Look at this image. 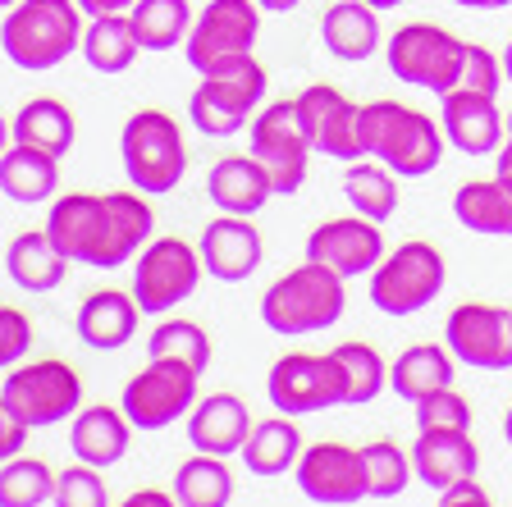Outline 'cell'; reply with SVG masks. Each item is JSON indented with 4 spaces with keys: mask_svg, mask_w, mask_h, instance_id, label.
Here are the masks:
<instances>
[{
    "mask_svg": "<svg viewBox=\"0 0 512 507\" xmlns=\"http://www.w3.org/2000/svg\"><path fill=\"white\" fill-rule=\"evenodd\" d=\"M156 211L147 192H64L51 201L46 233L69 265L119 270L151 243Z\"/></svg>",
    "mask_w": 512,
    "mask_h": 507,
    "instance_id": "obj_1",
    "label": "cell"
},
{
    "mask_svg": "<svg viewBox=\"0 0 512 507\" xmlns=\"http://www.w3.org/2000/svg\"><path fill=\"white\" fill-rule=\"evenodd\" d=\"M362 156L380 160L398 179H426L444 160V128L403 101H371L362 106Z\"/></svg>",
    "mask_w": 512,
    "mask_h": 507,
    "instance_id": "obj_2",
    "label": "cell"
},
{
    "mask_svg": "<svg viewBox=\"0 0 512 507\" xmlns=\"http://www.w3.org/2000/svg\"><path fill=\"white\" fill-rule=\"evenodd\" d=\"M83 19L78 0H19L0 23V51L28 74H46L83 46Z\"/></svg>",
    "mask_w": 512,
    "mask_h": 507,
    "instance_id": "obj_3",
    "label": "cell"
},
{
    "mask_svg": "<svg viewBox=\"0 0 512 507\" xmlns=\"http://www.w3.org/2000/svg\"><path fill=\"white\" fill-rule=\"evenodd\" d=\"M266 87L270 74L252 51L229 55V60L211 64L202 74V83H197V92L188 101V119L206 138H234V133H243L252 124L256 106L266 101Z\"/></svg>",
    "mask_w": 512,
    "mask_h": 507,
    "instance_id": "obj_4",
    "label": "cell"
},
{
    "mask_svg": "<svg viewBox=\"0 0 512 507\" xmlns=\"http://www.w3.org/2000/svg\"><path fill=\"white\" fill-rule=\"evenodd\" d=\"M343 307H348V293H343V279L325 265L307 261L298 270L279 275L275 284L261 297V320H266L270 334L284 338H302V334H320V329L339 325Z\"/></svg>",
    "mask_w": 512,
    "mask_h": 507,
    "instance_id": "obj_5",
    "label": "cell"
},
{
    "mask_svg": "<svg viewBox=\"0 0 512 507\" xmlns=\"http://www.w3.org/2000/svg\"><path fill=\"white\" fill-rule=\"evenodd\" d=\"M119 156H124L128 183L147 197L174 192L188 174V147H183V128L165 110H138L119 133Z\"/></svg>",
    "mask_w": 512,
    "mask_h": 507,
    "instance_id": "obj_6",
    "label": "cell"
},
{
    "mask_svg": "<svg viewBox=\"0 0 512 507\" xmlns=\"http://www.w3.org/2000/svg\"><path fill=\"white\" fill-rule=\"evenodd\" d=\"M384 60L398 83L426 87V92L444 96L458 87L462 60H467V42L453 37L439 23H403V28L384 42Z\"/></svg>",
    "mask_w": 512,
    "mask_h": 507,
    "instance_id": "obj_7",
    "label": "cell"
},
{
    "mask_svg": "<svg viewBox=\"0 0 512 507\" xmlns=\"http://www.w3.org/2000/svg\"><path fill=\"white\" fill-rule=\"evenodd\" d=\"M444 284H448V265L439 256V247L412 238V243L394 247L371 270V302L384 316H416L444 293Z\"/></svg>",
    "mask_w": 512,
    "mask_h": 507,
    "instance_id": "obj_8",
    "label": "cell"
},
{
    "mask_svg": "<svg viewBox=\"0 0 512 507\" xmlns=\"http://www.w3.org/2000/svg\"><path fill=\"white\" fill-rule=\"evenodd\" d=\"M0 398H5V407H10L28 430H46V425H60L78 412V402H83V375L60 357L28 361V366H14L10 375H5Z\"/></svg>",
    "mask_w": 512,
    "mask_h": 507,
    "instance_id": "obj_9",
    "label": "cell"
},
{
    "mask_svg": "<svg viewBox=\"0 0 512 507\" xmlns=\"http://www.w3.org/2000/svg\"><path fill=\"white\" fill-rule=\"evenodd\" d=\"M247 133H252V156H256V165L270 174L275 197L302 192L316 151H311V142H307L298 101H270V106H261L256 119L247 124Z\"/></svg>",
    "mask_w": 512,
    "mask_h": 507,
    "instance_id": "obj_10",
    "label": "cell"
},
{
    "mask_svg": "<svg viewBox=\"0 0 512 507\" xmlns=\"http://www.w3.org/2000/svg\"><path fill=\"white\" fill-rule=\"evenodd\" d=\"M206 265L202 252L183 238H151L138 256H133V302L142 316H165L179 302H188L202 284Z\"/></svg>",
    "mask_w": 512,
    "mask_h": 507,
    "instance_id": "obj_11",
    "label": "cell"
},
{
    "mask_svg": "<svg viewBox=\"0 0 512 507\" xmlns=\"http://www.w3.org/2000/svg\"><path fill=\"white\" fill-rule=\"evenodd\" d=\"M266 393L270 407L284 416L348 407V384H343V366L334 361V352H288V357H279L266 375Z\"/></svg>",
    "mask_w": 512,
    "mask_h": 507,
    "instance_id": "obj_12",
    "label": "cell"
},
{
    "mask_svg": "<svg viewBox=\"0 0 512 507\" xmlns=\"http://www.w3.org/2000/svg\"><path fill=\"white\" fill-rule=\"evenodd\" d=\"M197 370L183 366V361H156L151 357L147 366L133 375V380L124 384V398H119V407H124L128 425L133 430H170L174 421H183V416L197 407Z\"/></svg>",
    "mask_w": 512,
    "mask_h": 507,
    "instance_id": "obj_13",
    "label": "cell"
},
{
    "mask_svg": "<svg viewBox=\"0 0 512 507\" xmlns=\"http://www.w3.org/2000/svg\"><path fill=\"white\" fill-rule=\"evenodd\" d=\"M256 37H261V5L256 0H211L183 37V60L197 74H206L211 64L229 60V55L256 51Z\"/></svg>",
    "mask_w": 512,
    "mask_h": 507,
    "instance_id": "obj_14",
    "label": "cell"
},
{
    "mask_svg": "<svg viewBox=\"0 0 512 507\" xmlns=\"http://www.w3.org/2000/svg\"><path fill=\"white\" fill-rule=\"evenodd\" d=\"M293 101H298L302 128H307V142L316 156L343 160V165L362 160V106L348 92L330 83H311Z\"/></svg>",
    "mask_w": 512,
    "mask_h": 507,
    "instance_id": "obj_15",
    "label": "cell"
},
{
    "mask_svg": "<svg viewBox=\"0 0 512 507\" xmlns=\"http://www.w3.org/2000/svg\"><path fill=\"white\" fill-rule=\"evenodd\" d=\"M444 348L471 370H512V311L462 302L444 325Z\"/></svg>",
    "mask_w": 512,
    "mask_h": 507,
    "instance_id": "obj_16",
    "label": "cell"
},
{
    "mask_svg": "<svg viewBox=\"0 0 512 507\" xmlns=\"http://www.w3.org/2000/svg\"><path fill=\"white\" fill-rule=\"evenodd\" d=\"M298 489L311 498V503H325V507H352L366 498V466H362V448H348V444H311L302 448L298 466Z\"/></svg>",
    "mask_w": 512,
    "mask_h": 507,
    "instance_id": "obj_17",
    "label": "cell"
},
{
    "mask_svg": "<svg viewBox=\"0 0 512 507\" xmlns=\"http://www.w3.org/2000/svg\"><path fill=\"white\" fill-rule=\"evenodd\" d=\"M307 261L334 270L339 279L371 275L375 265L384 261V233H380V224L362 220V215L325 220V224H316L307 238Z\"/></svg>",
    "mask_w": 512,
    "mask_h": 507,
    "instance_id": "obj_18",
    "label": "cell"
},
{
    "mask_svg": "<svg viewBox=\"0 0 512 507\" xmlns=\"http://www.w3.org/2000/svg\"><path fill=\"white\" fill-rule=\"evenodd\" d=\"M439 128L448 147H458L462 156H494L508 138V119L499 115L494 96L471 87H453L439 96Z\"/></svg>",
    "mask_w": 512,
    "mask_h": 507,
    "instance_id": "obj_19",
    "label": "cell"
},
{
    "mask_svg": "<svg viewBox=\"0 0 512 507\" xmlns=\"http://www.w3.org/2000/svg\"><path fill=\"white\" fill-rule=\"evenodd\" d=\"M197 252H202V265L211 279H220V284H243V279L256 275V265L266 256V243H261V229L252 224V215L220 211L206 224Z\"/></svg>",
    "mask_w": 512,
    "mask_h": 507,
    "instance_id": "obj_20",
    "label": "cell"
},
{
    "mask_svg": "<svg viewBox=\"0 0 512 507\" xmlns=\"http://www.w3.org/2000/svg\"><path fill=\"white\" fill-rule=\"evenodd\" d=\"M480 471V448L467 430H421L412 444V476L444 494L448 485L471 480Z\"/></svg>",
    "mask_w": 512,
    "mask_h": 507,
    "instance_id": "obj_21",
    "label": "cell"
},
{
    "mask_svg": "<svg viewBox=\"0 0 512 507\" xmlns=\"http://www.w3.org/2000/svg\"><path fill=\"white\" fill-rule=\"evenodd\" d=\"M247 434H252V412H247V402L238 393L197 398V407L188 412V444L197 453L234 457V453H243Z\"/></svg>",
    "mask_w": 512,
    "mask_h": 507,
    "instance_id": "obj_22",
    "label": "cell"
},
{
    "mask_svg": "<svg viewBox=\"0 0 512 507\" xmlns=\"http://www.w3.org/2000/svg\"><path fill=\"white\" fill-rule=\"evenodd\" d=\"M320 42L334 60L343 64H362L375 51H384V32H380V10H371L366 0H334L330 10L320 14Z\"/></svg>",
    "mask_w": 512,
    "mask_h": 507,
    "instance_id": "obj_23",
    "label": "cell"
},
{
    "mask_svg": "<svg viewBox=\"0 0 512 507\" xmlns=\"http://www.w3.org/2000/svg\"><path fill=\"white\" fill-rule=\"evenodd\" d=\"M142 307L133 302V293H119V288H96L87 293V302L78 307V338L96 352H115L124 348L128 338L138 334Z\"/></svg>",
    "mask_w": 512,
    "mask_h": 507,
    "instance_id": "obj_24",
    "label": "cell"
},
{
    "mask_svg": "<svg viewBox=\"0 0 512 507\" xmlns=\"http://www.w3.org/2000/svg\"><path fill=\"white\" fill-rule=\"evenodd\" d=\"M206 197H211L224 215H256L275 197V188H270V174L256 165V156L247 151V156L215 160L211 174H206Z\"/></svg>",
    "mask_w": 512,
    "mask_h": 507,
    "instance_id": "obj_25",
    "label": "cell"
},
{
    "mask_svg": "<svg viewBox=\"0 0 512 507\" xmlns=\"http://www.w3.org/2000/svg\"><path fill=\"white\" fill-rule=\"evenodd\" d=\"M128 439H133V425H128L124 407H87L74 416V434H69V448H74L78 462L106 471V466L124 462Z\"/></svg>",
    "mask_w": 512,
    "mask_h": 507,
    "instance_id": "obj_26",
    "label": "cell"
},
{
    "mask_svg": "<svg viewBox=\"0 0 512 507\" xmlns=\"http://www.w3.org/2000/svg\"><path fill=\"white\" fill-rule=\"evenodd\" d=\"M5 270H10V279L23 293H55V288L64 284V275H69V261H64V252L51 243L46 229H28L10 243Z\"/></svg>",
    "mask_w": 512,
    "mask_h": 507,
    "instance_id": "obj_27",
    "label": "cell"
},
{
    "mask_svg": "<svg viewBox=\"0 0 512 507\" xmlns=\"http://www.w3.org/2000/svg\"><path fill=\"white\" fill-rule=\"evenodd\" d=\"M302 430H298V416H270V421H256L252 434H247L243 444V466L252 476L261 480H275L284 471H293L302 457Z\"/></svg>",
    "mask_w": 512,
    "mask_h": 507,
    "instance_id": "obj_28",
    "label": "cell"
},
{
    "mask_svg": "<svg viewBox=\"0 0 512 507\" xmlns=\"http://www.w3.org/2000/svg\"><path fill=\"white\" fill-rule=\"evenodd\" d=\"M10 138L19 142V147L46 151V156L60 160V156H69V147H74V138H78L74 110L64 106V101H55V96H37V101H28V106L14 115Z\"/></svg>",
    "mask_w": 512,
    "mask_h": 507,
    "instance_id": "obj_29",
    "label": "cell"
},
{
    "mask_svg": "<svg viewBox=\"0 0 512 507\" xmlns=\"http://www.w3.org/2000/svg\"><path fill=\"white\" fill-rule=\"evenodd\" d=\"M453 375H458L453 352L439 348V343H416V348H407L403 357L389 366V389L416 407V402L430 398V393L453 389Z\"/></svg>",
    "mask_w": 512,
    "mask_h": 507,
    "instance_id": "obj_30",
    "label": "cell"
},
{
    "mask_svg": "<svg viewBox=\"0 0 512 507\" xmlns=\"http://www.w3.org/2000/svg\"><path fill=\"white\" fill-rule=\"evenodd\" d=\"M83 60L92 64L96 74H128L133 64H138L142 55V42H138V32H133V19L124 14H96L92 23L83 28Z\"/></svg>",
    "mask_w": 512,
    "mask_h": 507,
    "instance_id": "obj_31",
    "label": "cell"
},
{
    "mask_svg": "<svg viewBox=\"0 0 512 507\" xmlns=\"http://www.w3.org/2000/svg\"><path fill=\"white\" fill-rule=\"evenodd\" d=\"M453 215L462 229L485 238H512V183L503 179H471L453 197Z\"/></svg>",
    "mask_w": 512,
    "mask_h": 507,
    "instance_id": "obj_32",
    "label": "cell"
},
{
    "mask_svg": "<svg viewBox=\"0 0 512 507\" xmlns=\"http://www.w3.org/2000/svg\"><path fill=\"white\" fill-rule=\"evenodd\" d=\"M60 188V160L46 156V151H32L14 142L5 156H0V192L19 206H37V201H51Z\"/></svg>",
    "mask_w": 512,
    "mask_h": 507,
    "instance_id": "obj_33",
    "label": "cell"
},
{
    "mask_svg": "<svg viewBox=\"0 0 512 507\" xmlns=\"http://www.w3.org/2000/svg\"><path fill=\"white\" fill-rule=\"evenodd\" d=\"M343 197H348L352 215L362 220H394L398 211V174L384 169L380 160H352L348 174H343Z\"/></svg>",
    "mask_w": 512,
    "mask_h": 507,
    "instance_id": "obj_34",
    "label": "cell"
},
{
    "mask_svg": "<svg viewBox=\"0 0 512 507\" xmlns=\"http://www.w3.org/2000/svg\"><path fill=\"white\" fill-rule=\"evenodd\" d=\"M174 503L179 507H229L234 498V471L224 457L197 453L174 471Z\"/></svg>",
    "mask_w": 512,
    "mask_h": 507,
    "instance_id": "obj_35",
    "label": "cell"
},
{
    "mask_svg": "<svg viewBox=\"0 0 512 507\" xmlns=\"http://www.w3.org/2000/svg\"><path fill=\"white\" fill-rule=\"evenodd\" d=\"M128 19H133L142 51H174L192 28V5L188 0H138Z\"/></svg>",
    "mask_w": 512,
    "mask_h": 507,
    "instance_id": "obj_36",
    "label": "cell"
},
{
    "mask_svg": "<svg viewBox=\"0 0 512 507\" xmlns=\"http://www.w3.org/2000/svg\"><path fill=\"white\" fill-rule=\"evenodd\" d=\"M147 357L183 361V366H192L202 375L211 366V338H206V329L197 320H160L147 338Z\"/></svg>",
    "mask_w": 512,
    "mask_h": 507,
    "instance_id": "obj_37",
    "label": "cell"
},
{
    "mask_svg": "<svg viewBox=\"0 0 512 507\" xmlns=\"http://www.w3.org/2000/svg\"><path fill=\"white\" fill-rule=\"evenodd\" d=\"M55 494V471L42 457L0 462V507H42Z\"/></svg>",
    "mask_w": 512,
    "mask_h": 507,
    "instance_id": "obj_38",
    "label": "cell"
},
{
    "mask_svg": "<svg viewBox=\"0 0 512 507\" xmlns=\"http://www.w3.org/2000/svg\"><path fill=\"white\" fill-rule=\"evenodd\" d=\"M334 361L343 366V384H348V407H366L384 393L389 384V366L384 357L371 348V343H339L334 348Z\"/></svg>",
    "mask_w": 512,
    "mask_h": 507,
    "instance_id": "obj_39",
    "label": "cell"
},
{
    "mask_svg": "<svg viewBox=\"0 0 512 507\" xmlns=\"http://www.w3.org/2000/svg\"><path fill=\"white\" fill-rule=\"evenodd\" d=\"M362 466H366V498H398L412 485V453H403L389 439H375L362 448Z\"/></svg>",
    "mask_w": 512,
    "mask_h": 507,
    "instance_id": "obj_40",
    "label": "cell"
},
{
    "mask_svg": "<svg viewBox=\"0 0 512 507\" xmlns=\"http://www.w3.org/2000/svg\"><path fill=\"white\" fill-rule=\"evenodd\" d=\"M55 507H110V494H106V480L101 471L87 462L69 466L55 476V494H51Z\"/></svg>",
    "mask_w": 512,
    "mask_h": 507,
    "instance_id": "obj_41",
    "label": "cell"
},
{
    "mask_svg": "<svg viewBox=\"0 0 512 507\" xmlns=\"http://www.w3.org/2000/svg\"><path fill=\"white\" fill-rule=\"evenodd\" d=\"M416 430H471V407L458 389H439L416 402Z\"/></svg>",
    "mask_w": 512,
    "mask_h": 507,
    "instance_id": "obj_42",
    "label": "cell"
},
{
    "mask_svg": "<svg viewBox=\"0 0 512 507\" xmlns=\"http://www.w3.org/2000/svg\"><path fill=\"white\" fill-rule=\"evenodd\" d=\"M458 87H471V92H485V96H499V87H503V64H499V55L485 51V46H471V42H467V60H462Z\"/></svg>",
    "mask_w": 512,
    "mask_h": 507,
    "instance_id": "obj_43",
    "label": "cell"
},
{
    "mask_svg": "<svg viewBox=\"0 0 512 507\" xmlns=\"http://www.w3.org/2000/svg\"><path fill=\"white\" fill-rule=\"evenodd\" d=\"M32 348V320L14 307H0V370L19 366Z\"/></svg>",
    "mask_w": 512,
    "mask_h": 507,
    "instance_id": "obj_44",
    "label": "cell"
},
{
    "mask_svg": "<svg viewBox=\"0 0 512 507\" xmlns=\"http://www.w3.org/2000/svg\"><path fill=\"white\" fill-rule=\"evenodd\" d=\"M23 444H28V425L19 421V416L5 407V398H0V462H10V457L23 453Z\"/></svg>",
    "mask_w": 512,
    "mask_h": 507,
    "instance_id": "obj_45",
    "label": "cell"
},
{
    "mask_svg": "<svg viewBox=\"0 0 512 507\" xmlns=\"http://www.w3.org/2000/svg\"><path fill=\"white\" fill-rule=\"evenodd\" d=\"M439 507H494V503H490V494L476 485V476H471V480L448 485L444 494H439Z\"/></svg>",
    "mask_w": 512,
    "mask_h": 507,
    "instance_id": "obj_46",
    "label": "cell"
},
{
    "mask_svg": "<svg viewBox=\"0 0 512 507\" xmlns=\"http://www.w3.org/2000/svg\"><path fill=\"white\" fill-rule=\"evenodd\" d=\"M119 507H179V503H174V494H165V489H133Z\"/></svg>",
    "mask_w": 512,
    "mask_h": 507,
    "instance_id": "obj_47",
    "label": "cell"
},
{
    "mask_svg": "<svg viewBox=\"0 0 512 507\" xmlns=\"http://www.w3.org/2000/svg\"><path fill=\"white\" fill-rule=\"evenodd\" d=\"M138 0H78V10L87 14V19H96V14H124L133 10Z\"/></svg>",
    "mask_w": 512,
    "mask_h": 507,
    "instance_id": "obj_48",
    "label": "cell"
},
{
    "mask_svg": "<svg viewBox=\"0 0 512 507\" xmlns=\"http://www.w3.org/2000/svg\"><path fill=\"white\" fill-rule=\"evenodd\" d=\"M494 179L512 183V133H508V138H503V147L494 151Z\"/></svg>",
    "mask_w": 512,
    "mask_h": 507,
    "instance_id": "obj_49",
    "label": "cell"
},
{
    "mask_svg": "<svg viewBox=\"0 0 512 507\" xmlns=\"http://www.w3.org/2000/svg\"><path fill=\"white\" fill-rule=\"evenodd\" d=\"M453 5H462V10H508L512 0H453Z\"/></svg>",
    "mask_w": 512,
    "mask_h": 507,
    "instance_id": "obj_50",
    "label": "cell"
},
{
    "mask_svg": "<svg viewBox=\"0 0 512 507\" xmlns=\"http://www.w3.org/2000/svg\"><path fill=\"white\" fill-rule=\"evenodd\" d=\"M261 10H270V14H288V10H298L302 0H256Z\"/></svg>",
    "mask_w": 512,
    "mask_h": 507,
    "instance_id": "obj_51",
    "label": "cell"
},
{
    "mask_svg": "<svg viewBox=\"0 0 512 507\" xmlns=\"http://www.w3.org/2000/svg\"><path fill=\"white\" fill-rule=\"evenodd\" d=\"M499 64H503V78H508V83H512V42H508V46H503Z\"/></svg>",
    "mask_w": 512,
    "mask_h": 507,
    "instance_id": "obj_52",
    "label": "cell"
},
{
    "mask_svg": "<svg viewBox=\"0 0 512 507\" xmlns=\"http://www.w3.org/2000/svg\"><path fill=\"white\" fill-rule=\"evenodd\" d=\"M10 151V124H5V115H0V156Z\"/></svg>",
    "mask_w": 512,
    "mask_h": 507,
    "instance_id": "obj_53",
    "label": "cell"
},
{
    "mask_svg": "<svg viewBox=\"0 0 512 507\" xmlns=\"http://www.w3.org/2000/svg\"><path fill=\"white\" fill-rule=\"evenodd\" d=\"M371 10H394V5H403V0H366Z\"/></svg>",
    "mask_w": 512,
    "mask_h": 507,
    "instance_id": "obj_54",
    "label": "cell"
},
{
    "mask_svg": "<svg viewBox=\"0 0 512 507\" xmlns=\"http://www.w3.org/2000/svg\"><path fill=\"white\" fill-rule=\"evenodd\" d=\"M503 439H508V448H512V407H508V416H503Z\"/></svg>",
    "mask_w": 512,
    "mask_h": 507,
    "instance_id": "obj_55",
    "label": "cell"
},
{
    "mask_svg": "<svg viewBox=\"0 0 512 507\" xmlns=\"http://www.w3.org/2000/svg\"><path fill=\"white\" fill-rule=\"evenodd\" d=\"M14 5H19V0H0V10H14Z\"/></svg>",
    "mask_w": 512,
    "mask_h": 507,
    "instance_id": "obj_56",
    "label": "cell"
},
{
    "mask_svg": "<svg viewBox=\"0 0 512 507\" xmlns=\"http://www.w3.org/2000/svg\"><path fill=\"white\" fill-rule=\"evenodd\" d=\"M503 119H508V133H512V115H503Z\"/></svg>",
    "mask_w": 512,
    "mask_h": 507,
    "instance_id": "obj_57",
    "label": "cell"
}]
</instances>
